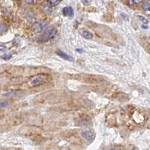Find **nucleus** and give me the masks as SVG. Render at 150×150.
Here are the masks:
<instances>
[{
	"instance_id": "f8f14e48",
	"label": "nucleus",
	"mask_w": 150,
	"mask_h": 150,
	"mask_svg": "<svg viewBox=\"0 0 150 150\" xmlns=\"http://www.w3.org/2000/svg\"><path fill=\"white\" fill-rule=\"evenodd\" d=\"M9 105L8 101H3L2 102H0V108H5Z\"/></svg>"
},
{
	"instance_id": "f3484780",
	"label": "nucleus",
	"mask_w": 150,
	"mask_h": 150,
	"mask_svg": "<svg viewBox=\"0 0 150 150\" xmlns=\"http://www.w3.org/2000/svg\"><path fill=\"white\" fill-rule=\"evenodd\" d=\"M25 1H26L27 4H31V3L34 2V0H25Z\"/></svg>"
},
{
	"instance_id": "1a4fd4ad",
	"label": "nucleus",
	"mask_w": 150,
	"mask_h": 150,
	"mask_svg": "<svg viewBox=\"0 0 150 150\" xmlns=\"http://www.w3.org/2000/svg\"><path fill=\"white\" fill-rule=\"evenodd\" d=\"M81 35H82V36L83 38H85L86 39H91L93 37L92 34L91 32H88V31H83L82 33H81Z\"/></svg>"
},
{
	"instance_id": "6ab92c4d",
	"label": "nucleus",
	"mask_w": 150,
	"mask_h": 150,
	"mask_svg": "<svg viewBox=\"0 0 150 150\" xmlns=\"http://www.w3.org/2000/svg\"><path fill=\"white\" fill-rule=\"evenodd\" d=\"M82 2L84 5H88L89 4V0H82Z\"/></svg>"
},
{
	"instance_id": "9d476101",
	"label": "nucleus",
	"mask_w": 150,
	"mask_h": 150,
	"mask_svg": "<svg viewBox=\"0 0 150 150\" xmlns=\"http://www.w3.org/2000/svg\"><path fill=\"white\" fill-rule=\"evenodd\" d=\"M143 9H144L145 11H149L150 8L149 0H146V1L144 2V3H143Z\"/></svg>"
},
{
	"instance_id": "20e7f679",
	"label": "nucleus",
	"mask_w": 150,
	"mask_h": 150,
	"mask_svg": "<svg viewBox=\"0 0 150 150\" xmlns=\"http://www.w3.org/2000/svg\"><path fill=\"white\" fill-rule=\"evenodd\" d=\"M44 82V77L42 76H37L30 81V85L32 86H38Z\"/></svg>"
},
{
	"instance_id": "a211bd4d",
	"label": "nucleus",
	"mask_w": 150,
	"mask_h": 150,
	"mask_svg": "<svg viewBox=\"0 0 150 150\" xmlns=\"http://www.w3.org/2000/svg\"><path fill=\"white\" fill-rule=\"evenodd\" d=\"M133 1H134V3L138 4V3H140L141 2H143V0H133Z\"/></svg>"
},
{
	"instance_id": "9b49d317",
	"label": "nucleus",
	"mask_w": 150,
	"mask_h": 150,
	"mask_svg": "<svg viewBox=\"0 0 150 150\" xmlns=\"http://www.w3.org/2000/svg\"><path fill=\"white\" fill-rule=\"evenodd\" d=\"M6 30H7V27L3 23H0V35L5 32Z\"/></svg>"
},
{
	"instance_id": "7ed1b4c3",
	"label": "nucleus",
	"mask_w": 150,
	"mask_h": 150,
	"mask_svg": "<svg viewBox=\"0 0 150 150\" xmlns=\"http://www.w3.org/2000/svg\"><path fill=\"white\" fill-rule=\"evenodd\" d=\"M56 53V54H57L58 56H59L61 58H62V59H65V60H67V61H68V62H74V57H73V56H71L68 55V54H67V53H64L63 51H61V50H57Z\"/></svg>"
},
{
	"instance_id": "f257e3e1",
	"label": "nucleus",
	"mask_w": 150,
	"mask_h": 150,
	"mask_svg": "<svg viewBox=\"0 0 150 150\" xmlns=\"http://www.w3.org/2000/svg\"><path fill=\"white\" fill-rule=\"evenodd\" d=\"M56 34V30L54 29H51L50 30H47L45 32L44 35L41 37V41H47L51 38H53L54 36Z\"/></svg>"
},
{
	"instance_id": "4468645a",
	"label": "nucleus",
	"mask_w": 150,
	"mask_h": 150,
	"mask_svg": "<svg viewBox=\"0 0 150 150\" xmlns=\"http://www.w3.org/2000/svg\"><path fill=\"white\" fill-rule=\"evenodd\" d=\"M11 56H12L11 54H4L1 56V58L4 60H8L11 58Z\"/></svg>"
},
{
	"instance_id": "39448f33",
	"label": "nucleus",
	"mask_w": 150,
	"mask_h": 150,
	"mask_svg": "<svg viewBox=\"0 0 150 150\" xmlns=\"http://www.w3.org/2000/svg\"><path fill=\"white\" fill-rule=\"evenodd\" d=\"M41 9L44 11V14H48V15L49 14H51L52 12H53V8H52L51 5L49 3H44L41 5Z\"/></svg>"
},
{
	"instance_id": "6e6552de",
	"label": "nucleus",
	"mask_w": 150,
	"mask_h": 150,
	"mask_svg": "<svg viewBox=\"0 0 150 150\" xmlns=\"http://www.w3.org/2000/svg\"><path fill=\"white\" fill-rule=\"evenodd\" d=\"M5 96L9 98H17L20 97L21 95H23V93L21 92H9V93H6L4 95Z\"/></svg>"
},
{
	"instance_id": "0eeeda50",
	"label": "nucleus",
	"mask_w": 150,
	"mask_h": 150,
	"mask_svg": "<svg viewBox=\"0 0 150 150\" xmlns=\"http://www.w3.org/2000/svg\"><path fill=\"white\" fill-rule=\"evenodd\" d=\"M47 27V23H36L33 27V29L35 30V32H39L41 31H42L43 29H44L45 28Z\"/></svg>"
},
{
	"instance_id": "2eb2a0df",
	"label": "nucleus",
	"mask_w": 150,
	"mask_h": 150,
	"mask_svg": "<svg viewBox=\"0 0 150 150\" xmlns=\"http://www.w3.org/2000/svg\"><path fill=\"white\" fill-rule=\"evenodd\" d=\"M49 2H50V3L51 4V5H57L58 3H59V0H49Z\"/></svg>"
},
{
	"instance_id": "f03ea898",
	"label": "nucleus",
	"mask_w": 150,
	"mask_h": 150,
	"mask_svg": "<svg viewBox=\"0 0 150 150\" xmlns=\"http://www.w3.org/2000/svg\"><path fill=\"white\" fill-rule=\"evenodd\" d=\"M81 135L83 138H85L86 140L89 142L93 141L95 138V133L92 132L90 131H85L81 133Z\"/></svg>"
},
{
	"instance_id": "ddd939ff",
	"label": "nucleus",
	"mask_w": 150,
	"mask_h": 150,
	"mask_svg": "<svg viewBox=\"0 0 150 150\" xmlns=\"http://www.w3.org/2000/svg\"><path fill=\"white\" fill-rule=\"evenodd\" d=\"M34 18H35V15H34V14H33L32 12H29V13L28 14L27 19H28V20H29V22H32V21L33 20Z\"/></svg>"
},
{
	"instance_id": "aec40b11",
	"label": "nucleus",
	"mask_w": 150,
	"mask_h": 150,
	"mask_svg": "<svg viewBox=\"0 0 150 150\" xmlns=\"http://www.w3.org/2000/svg\"><path fill=\"white\" fill-rule=\"evenodd\" d=\"M82 49H77V52H80V53H82V52H83V50H81Z\"/></svg>"
},
{
	"instance_id": "423d86ee",
	"label": "nucleus",
	"mask_w": 150,
	"mask_h": 150,
	"mask_svg": "<svg viewBox=\"0 0 150 150\" xmlns=\"http://www.w3.org/2000/svg\"><path fill=\"white\" fill-rule=\"evenodd\" d=\"M62 14L66 17H73L74 16V10L71 7H65L62 9Z\"/></svg>"
},
{
	"instance_id": "dca6fc26",
	"label": "nucleus",
	"mask_w": 150,
	"mask_h": 150,
	"mask_svg": "<svg viewBox=\"0 0 150 150\" xmlns=\"http://www.w3.org/2000/svg\"><path fill=\"white\" fill-rule=\"evenodd\" d=\"M6 50V47H5V45H4V44H1L0 45V50L1 51H4V50Z\"/></svg>"
}]
</instances>
